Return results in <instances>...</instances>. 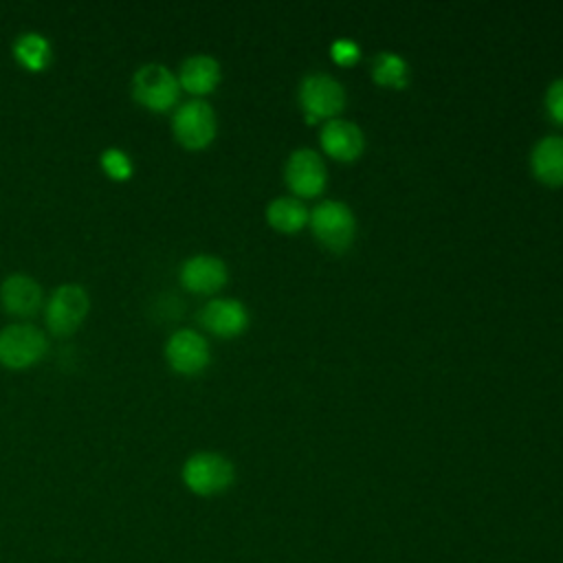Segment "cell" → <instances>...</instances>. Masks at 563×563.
Returning <instances> with one entry per match:
<instances>
[{
	"label": "cell",
	"instance_id": "6da1fadb",
	"mask_svg": "<svg viewBox=\"0 0 563 563\" xmlns=\"http://www.w3.org/2000/svg\"><path fill=\"white\" fill-rule=\"evenodd\" d=\"M183 482L191 493L200 497L220 495L233 482V464L213 451L194 453L183 464Z\"/></svg>",
	"mask_w": 563,
	"mask_h": 563
},
{
	"label": "cell",
	"instance_id": "7a4b0ae2",
	"mask_svg": "<svg viewBox=\"0 0 563 563\" xmlns=\"http://www.w3.org/2000/svg\"><path fill=\"white\" fill-rule=\"evenodd\" d=\"M178 79L163 64H145L132 77L134 99L154 112L169 110L178 99Z\"/></svg>",
	"mask_w": 563,
	"mask_h": 563
},
{
	"label": "cell",
	"instance_id": "3957f363",
	"mask_svg": "<svg viewBox=\"0 0 563 563\" xmlns=\"http://www.w3.org/2000/svg\"><path fill=\"white\" fill-rule=\"evenodd\" d=\"M46 336L29 323H13L0 330V363L11 369L35 365L46 352Z\"/></svg>",
	"mask_w": 563,
	"mask_h": 563
},
{
	"label": "cell",
	"instance_id": "277c9868",
	"mask_svg": "<svg viewBox=\"0 0 563 563\" xmlns=\"http://www.w3.org/2000/svg\"><path fill=\"white\" fill-rule=\"evenodd\" d=\"M172 130L180 145L189 150L207 147L216 136V112L207 101L191 99L174 112Z\"/></svg>",
	"mask_w": 563,
	"mask_h": 563
},
{
	"label": "cell",
	"instance_id": "5b68a950",
	"mask_svg": "<svg viewBox=\"0 0 563 563\" xmlns=\"http://www.w3.org/2000/svg\"><path fill=\"white\" fill-rule=\"evenodd\" d=\"M310 227L317 240L332 251L347 249L354 238V216L347 205L336 200L317 205L310 213Z\"/></svg>",
	"mask_w": 563,
	"mask_h": 563
},
{
	"label": "cell",
	"instance_id": "8992f818",
	"mask_svg": "<svg viewBox=\"0 0 563 563\" xmlns=\"http://www.w3.org/2000/svg\"><path fill=\"white\" fill-rule=\"evenodd\" d=\"M90 299L77 284H62L46 303V325L53 334H70L88 314Z\"/></svg>",
	"mask_w": 563,
	"mask_h": 563
},
{
	"label": "cell",
	"instance_id": "52a82bcc",
	"mask_svg": "<svg viewBox=\"0 0 563 563\" xmlns=\"http://www.w3.org/2000/svg\"><path fill=\"white\" fill-rule=\"evenodd\" d=\"M299 101L306 110V119L312 123L317 119L334 117L336 112H341L345 103V92L334 77L317 73L301 81Z\"/></svg>",
	"mask_w": 563,
	"mask_h": 563
},
{
	"label": "cell",
	"instance_id": "ba28073f",
	"mask_svg": "<svg viewBox=\"0 0 563 563\" xmlns=\"http://www.w3.org/2000/svg\"><path fill=\"white\" fill-rule=\"evenodd\" d=\"M325 165L312 150H297L286 163V183L292 194L301 198L319 196L325 187Z\"/></svg>",
	"mask_w": 563,
	"mask_h": 563
},
{
	"label": "cell",
	"instance_id": "9c48e42d",
	"mask_svg": "<svg viewBox=\"0 0 563 563\" xmlns=\"http://www.w3.org/2000/svg\"><path fill=\"white\" fill-rule=\"evenodd\" d=\"M165 358L178 374H198L209 363V345L194 330H176L165 345Z\"/></svg>",
	"mask_w": 563,
	"mask_h": 563
},
{
	"label": "cell",
	"instance_id": "30bf717a",
	"mask_svg": "<svg viewBox=\"0 0 563 563\" xmlns=\"http://www.w3.org/2000/svg\"><path fill=\"white\" fill-rule=\"evenodd\" d=\"M180 282L191 292H216L227 282V266L213 255H194L180 266Z\"/></svg>",
	"mask_w": 563,
	"mask_h": 563
},
{
	"label": "cell",
	"instance_id": "8fae6325",
	"mask_svg": "<svg viewBox=\"0 0 563 563\" xmlns=\"http://www.w3.org/2000/svg\"><path fill=\"white\" fill-rule=\"evenodd\" d=\"M0 303L15 317H31L42 306V288L33 277L13 273L0 286Z\"/></svg>",
	"mask_w": 563,
	"mask_h": 563
},
{
	"label": "cell",
	"instance_id": "7c38bea8",
	"mask_svg": "<svg viewBox=\"0 0 563 563\" xmlns=\"http://www.w3.org/2000/svg\"><path fill=\"white\" fill-rule=\"evenodd\" d=\"M200 323L218 336H238L249 323V312L238 299H211L200 310Z\"/></svg>",
	"mask_w": 563,
	"mask_h": 563
},
{
	"label": "cell",
	"instance_id": "4fadbf2b",
	"mask_svg": "<svg viewBox=\"0 0 563 563\" xmlns=\"http://www.w3.org/2000/svg\"><path fill=\"white\" fill-rule=\"evenodd\" d=\"M363 132L352 121L332 119L321 130V147L336 161H354L363 152Z\"/></svg>",
	"mask_w": 563,
	"mask_h": 563
},
{
	"label": "cell",
	"instance_id": "5bb4252c",
	"mask_svg": "<svg viewBox=\"0 0 563 563\" xmlns=\"http://www.w3.org/2000/svg\"><path fill=\"white\" fill-rule=\"evenodd\" d=\"M220 81V64L211 55H191L183 62L178 84L191 95H207Z\"/></svg>",
	"mask_w": 563,
	"mask_h": 563
},
{
	"label": "cell",
	"instance_id": "9a60e30c",
	"mask_svg": "<svg viewBox=\"0 0 563 563\" xmlns=\"http://www.w3.org/2000/svg\"><path fill=\"white\" fill-rule=\"evenodd\" d=\"M532 172L545 185H563V136H545L534 145Z\"/></svg>",
	"mask_w": 563,
	"mask_h": 563
},
{
	"label": "cell",
	"instance_id": "2e32d148",
	"mask_svg": "<svg viewBox=\"0 0 563 563\" xmlns=\"http://www.w3.org/2000/svg\"><path fill=\"white\" fill-rule=\"evenodd\" d=\"M266 220L273 229H277L282 233H297L306 227V222L310 220V213L301 200L284 196V198L273 200L266 207Z\"/></svg>",
	"mask_w": 563,
	"mask_h": 563
},
{
	"label": "cell",
	"instance_id": "e0dca14e",
	"mask_svg": "<svg viewBox=\"0 0 563 563\" xmlns=\"http://www.w3.org/2000/svg\"><path fill=\"white\" fill-rule=\"evenodd\" d=\"M13 55L29 70H44L51 62V42L35 31L22 33L13 42Z\"/></svg>",
	"mask_w": 563,
	"mask_h": 563
},
{
	"label": "cell",
	"instance_id": "ac0fdd59",
	"mask_svg": "<svg viewBox=\"0 0 563 563\" xmlns=\"http://www.w3.org/2000/svg\"><path fill=\"white\" fill-rule=\"evenodd\" d=\"M372 77L385 88H402L407 84V64L396 53H378L372 66Z\"/></svg>",
	"mask_w": 563,
	"mask_h": 563
},
{
	"label": "cell",
	"instance_id": "d6986e66",
	"mask_svg": "<svg viewBox=\"0 0 563 563\" xmlns=\"http://www.w3.org/2000/svg\"><path fill=\"white\" fill-rule=\"evenodd\" d=\"M101 167L114 180H125L134 172L132 158L128 156V152H123L119 147H108L101 152Z\"/></svg>",
	"mask_w": 563,
	"mask_h": 563
},
{
	"label": "cell",
	"instance_id": "ffe728a7",
	"mask_svg": "<svg viewBox=\"0 0 563 563\" xmlns=\"http://www.w3.org/2000/svg\"><path fill=\"white\" fill-rule=\"evenodd\" d=\"M545 108L550 112V117L563 125V77L556 79L545 95Z\"/></svg>",
	"mask_w": 563,
	"mask_h": 563
},
{
	"label": "cell",
	"instance_id": "44dd1931",
	"mask_svg": "<svg viewBox=\"0 0 563 563\" xmlns=\"http://www.w3.org/2000/svg\"><path fill=\"white\" fill-rule=\"evenodd\" d=\"M330 53H332V59H334L339 66H350V64H354V62L358 59V55H361L358 46H356L354 42H350V40H336V42L332 44Z\"/></svg>",
	"mask_w": 563,
	"mask_h": 563
}]
</instances>
